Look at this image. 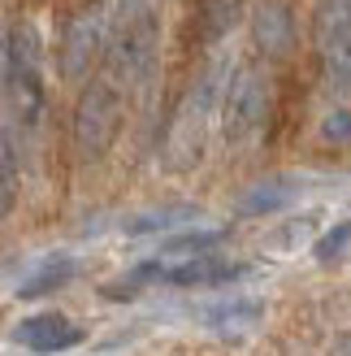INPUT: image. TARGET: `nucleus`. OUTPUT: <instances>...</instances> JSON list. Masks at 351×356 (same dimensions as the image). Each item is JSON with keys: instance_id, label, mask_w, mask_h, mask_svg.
<instances>
[{"instance_id": "obj_12", "label": "nucleus", "mask_w": 351, "mask_h": 356, "mask_svg": "<svg viewBox=\"0 0 351 356\" xmlns=\"http://www.w3.org/2000/svg\"><path fill=\"white\" fill-rule=\"evenodd\" d=\"M317 61H321V79H325V92L334 100L351 96V31L329 40L325 48H317Z\"/></svg>"}, {"instance_id": "obj_2", "label": "nucleus", "mask_w": 351, "mask_h": 356, "mask_svg": "<svg viewBox=\"0 0 351 356\" xmlns=\"http://www.w3.org/2000/svg\"><path fill=\"white\" fill-rule=\"evenodd\" d=\"M5 87L17 122L35 131L48 109V92H44V44L31 22H17L5 35Z\"/></svg>"}, {"instance_id": "obj_11", "label": "nucleus", "mask_w": 351, "mask_h": 356, "mask_svg": "<svg viewBox=\"0 0 351 356\" xmlns=\"http://www.w3.org/2000/svg\"><path fill=\"white\" fill-rule=\"evenodd\" d=\"M295 191H300V183H295V178H286V174L265 178V183H256V187L239 200V218H269V213L286 209V204L295 200Z\"/></svg>"}, {"instance_id": "obj_8", "label": "nucleus", "mask_w": 351, "mask_h": 356, "mask_svg": "<svg viewBox=\"0 0 351 356\" xmlns=\"http://www.w3.org/2000/svg\"><path fill=\"white\" fill-rule=\"evenodd\" d=\"M252 35L265 57H286L295 48V9L291 0H260L252 13Z\"/></svg>"}, {"instance_id": "obj_6", "label": "nucleus", "mask_w": 351, "mask_h": 356, "mask_svg": "<svg viewBox=\"0 0 351 356\" xmlns=\"http://www.w3.org/2000/svg\"><path fill=\"white\" fill-rule=\"evenodd\" d=\"M230 61H213L204 70V74L196 79V87L187 92L182 100V109L178 118H173V148L187 152V156H200V135H204V122L213 118V109L221 104V92H225V83H230Z\"/></svg>"}, {"instance_id": "obj_4", "label": "nucleus", "mask_w": 351, "mask_h": 356, "mask_svg": "<svg viewBox=\"0 0 351 356\" xmlns=\"http://www.w3.org/2000/svg\"><path fill=\"white\" fill-rule=\"evenodd\" d=\"M104 35H109V9L87 0V5L69 9L57 31V74L65 83H83L92 65L104 57Z\"/></svg>"}, {"instance_id": "obj_20", "label": "nucleus", "mask_w": 351, "mask_h": 356, "mask_svg": "<svg viewBox=\"0 0 351 356\" xmlns=\"http://www.w3.org/2000/svg\"><path fill=\"white\" fill-rule=\"evenodd\" d=\"M321 135L329 144H351V109H334L321 122Z\"/></svg>"}, {"instance_id": "obj_3", "label": "nucleus", "mask_w": 351, "mask_h": 356, "mask_svg": "<svg viewBox=\"0 0 351 356\" xmlns=\"http://www.w3.org/2000/svg\"><path fill=\"white\" fill-rule=\"evenodd\" d=\"M121 122H126V96L109 79H92L78 92L74 104V148L83 161H100L117 144Z\"/></svg>"}, {"instance_id": "obj_21", "label": "nucleus", "mask_w": 351, "mask_h": 356, "mask_svg": "<svg viewBox=\"0 0 351 356\" xmlns=\"http://www.w3.org/2000/svg\"><path fill=\"white\" fill-rule=\"evenodd\" d=\"M329 356H351V334H347V339H339V343H334V352H329Z\"/></svg>"}, {"instance_id": "obj_18", "label": "nucleus", "mask_w": 351, "mask_h": 356, "mask_svg": "<svg viewBox=\"0 0 351 356\" xmlns=\"http://www.w3.org/2000/svg\"><path fill=\"white\" fill-rule=\"evenodd\" d=\"M221 239H225V230H182V235L161 243V252L165 257H208Z\"/></svg>"}, {"instance_id": "obj_19", "label": "nucleus", "mask_w": 351, "mask_h": 356, "mask_svg": "<svg viewBox=\"0 0 351 356\" xmlns=\"http://www.w3.org/2000/svg\"><path fill=\"white\" fill-rule=\"evenodd\" d=\"M347 243H351V222H339L334 230H325V235L317 239V248H312V257L317 261H334L347 252Z\"/></svg>"}, {"instance_id": "obj_7", "label": "nucleus", "mask_w": 351, "mask_h": 356, "mask_svg": "<svg viewBox=\"0 0 351 356\" xmlns=\"http://www.w3.org/2000/svg\"><path fill=\"white\" fill-rule=\"evenodd\" d=\"M13 339L31 348V352H65V348H78L83 343V330L69 322L65 313H35V317H22V322L13 326Z\"/></svg>"}, {"instance_id": "obj_14", "label": "nucleus", "mask_w": 351, "mask_h": 356, "mask_svg": "<svg viewBox=\"0 0 351 356\" xmlns=\"http://www.w3.org/2000/svg\"><path fill=\"white\" fill-rule=\"evenodd\" d=\"M239 17H243V0H200L196 31H200L204 44H217L239 26Z\"/></svg>"}, {"instance_id": "obj_10", "label": "nucleus", "mask_w": 351, "mask_h": 356, "mask_svg": "<svg viewBox=\"0 0 351 356\" xmlns=\"http://www.w3.org/2000/svg\"><path fill=\"white\" fill-rule=\"evenodd\" d=\"M22 195V148H17V131L0 122V222L17 209Z\"/></svg>"}, {"instance_id": "obj_9", "label": "nucleus", "mask_w": 351, "mask_h": 356, "mask_svg": "<svg viewBox=\"0 0 351 356\" xmlns=\"http://www.w3.org/2000/svg\"><path fill=\"white\" fill-rule=\"evenodd\" d=\"M243 274H248V265L225 257H187L182 265L161 270V282H169V287H221V282H234Z\"/></svg>"}, {"instance_id": "obj_16", "label": "nucleus", "mask_w": 351, "mask_h": 356, "mask_svg": "<svg viewBox=\"0 0 351 356\" xmlns=\"http://www.w3.org/2000/svg\"><path fill=\"white\" fill-rule=\"evenodd\" d=\"M351 31V0H317L312 9V44L325 48L329 40Z\"/></svg>"}, {"instance_id": "obj_15", "label": "nucleus", "mask_w": 351, "mask_h": 356, "mask_svg": "<svg viewBox=\"0 0 351 356\" xmlns=\"http://www.w3.org/2000/svg\"><path fill=\"white\" fill-rule=\"evenodd\" d=\"M200 209L196 204H165V209H148L135 222H126V235H161V230H178L187 222H196Z\"/></svg>"}, {"instance_id": "obj_22", "label": "nucleus", "mask_w": 351, "mask_h": 356, "mask_svg": "<svg viewBox=\"0 0 351 356\" xmlns=\"http://www.w3.org/2000/svg\"><path fill=\"white\" fill-rule=\"evenodd\" d=\"M0 83H5V31H0Z\"/></svg>"}, {"instance_id": "obj_5", "label": "nucleus", "mask_w": 351, "mask_h": 356, "mask_svg": "<svg viewBox=\"0 0 351 356\" xmlns=\"http://www.w3.org/2000/svg\"><path fill=\"white\" fill-rule=\"evenodd\" d=\"M217 109H221V139L230 148H243L248 139H256L260 127H265V118H269V79H265V70H256V65L234 70Z\"/></svg>"}, {"instance_id": "obj_17", "label": "nucleus", "mask_w": 351, "mask_h": 356, "mask_svg": "<svg viewBox=\"0 0 351 356\" xmlns=\"http://www.w3.org/2000/svg\"><path fill=\"white\" fill-rule=\"evenodd\" d=\"M69 278H74V261H69V257L48 261L44 270H35V274L22 282V287H17V296H22V300H40V296H52L57 287H65Z\"/></svg>"}, {"instance_id": "obj_1", "label": "nucleus", "mask_w": 351, "mask_h": 356, "mask_svg": "<svg viewBox=\"0 0 351 356\" xmlns=\"http://www.w3.org/2000/svg\"><path fill=\"white\" fill-rule=\"evenodd\" d=\"M161 52V5L156 0H117L104 35V70L113 87H139L152 79Z\"/></svg>"}, {"instance_id": "obj_13", "label": "nucleus", "mask_w": 351, "mask_h": 356, "mask_svg": "<svg viewBox=\"0 0 351 356\" xmlns=\"http://www.w3.org/2000/svg\"><path fill=\"white\" fill-rule=\"evenodd\" d=\"M200 317H204V326H208V330H217V334H234V330L256 326L260 317H265V305H260V300L239 296V300H221V305L204 309Z\"/></svg>"}]
</instances>
